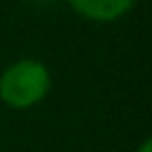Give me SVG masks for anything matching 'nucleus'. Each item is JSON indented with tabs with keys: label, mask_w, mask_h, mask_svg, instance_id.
<instances>
[{
	"label": "nucleus",
	"mask_w": 152,
	"mask_h": 152,
	"mask_svg": "<svg viewBox=\"0 0 152 152\" xmlns=\"http://www.w3.org/2000/svg\"><path fill=\"white\" fill-rule=\"evenodd\" d=\"M52 90V74L36 58H20L0 74V101L11 110L36 107Z\"/></svg>",
	"instance_id": "1"
},
{
	"label": "nucleus",
	"mask_w": 152,
	"mask_h": 152,
	"mask_svg": "<svg viewBox=\"0 0 152 152\" xmlns=\"http://www.w3.org/2000/svg\"><path fill=\"white\" fill-rule=\"evenodd\" d=\"M78 16L94 23H114L134 7V0H67Z\"/></svg>",
	"instance_id": "2"
},
{
	"label": "nucleus",
	"mask_w": 152,
	"mask_h": 152,
	"mask_svg": "<svg viewBox=\"0 0 152 152\" xmlns=\"http://www.w3.org/2000/svg\"><path fill=\"white\" fill-rule=\"evenodd\" d=\"M137 152H152V141H150V139H143L141 145L137 148Z\"/></svg>",
	"instance_id": "3"
}]
</instances>
